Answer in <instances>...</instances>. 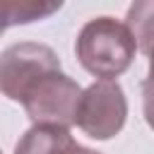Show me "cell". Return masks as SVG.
<instances>
[{
    "label": "cell",
    "mask_w": 154,
    "mask_h": 154,
    "mask_svg": "<svg viewBox=\"0 0 154 154\" xmlns=\"http://www.w3.org/2000/svg\"><path fill=\"white\" fill-rule=\"evenodd\" d=\"M55 70H60V60L53 48L34 41L12 43L0 55V89L10 101L22 103L31 87Z\"/></svg>",
    "instance_id": "3"
},
{
    "label": "cell",
    "mask_w": 154,
    "mask_h": 154,
    "mask_svg": "<svg viewBox=\"0 0 154 154\" xmlns=\"http://www.w3.org/2000/svg\"><path fill=\"white\" fill-rule=\"evenodd\" d=\"M72 144L75 140L67 128L34 125L19 137L14 154H65Z\"/></svg>",
    "instance_id": "5"
},
{
    "label": "cell",
    "mask_w": 154,
    "mask_h": 154,
    "mask_svg": "<svg viewBox=\"0 0 154 154\" xmlns=\"http://www.w3.org/2000/svg\"><path fill=\"white\" fill-rule=\"evenodd\" d=\"M128 118V101L116 79H96L89 84L79 101L77 128L91 140H111L118 135Z\"/></svg>",
    "instance_id": "4"
},
{
    "label": "cell",
    "mask_w": 154,
    "mask_h": 154,
    "mask_svg": "<svg viewBox=\"0 0 154 154\" xmlns=\"http://www.w3.org/2000/svg\"><path fill=\"white\" fill-rule=\"evenodd\" d=\"M137 41L125 22L116 17L89 19L75 41L79 65L99 79H116L135 60Z\"/></svg>",
    "instance_id": "1"
},
{
    "label": "cell",
    "mask_w": 154,
    "mask_h": 154,
    "mask_svg": "<svg viewBox=\"0 0 154 154\" xmlns=\"http://www.w3.org/2000/svg\"><path fill=\"white\" fill-rule=\"evenodd\" d=\"M65 154H101V152H94V149H89V147H82V144H77V142H75V144H72V147H70Z\"/></svg>",
    "instance_id": "9"
},
{
    "label": "cell",
    "mask_w": 154,
    "mask_h": 154,
    "mask_svg": "<svg viewBox=\"0 0 154 154\" xmlns=\"http://www.w3.org/2000/svg\"><path fill=\"white\" fill-rule=\"evenodd\" d=\"M149 70H154V53L149 55Z\"/></svg>",
    "instance_id": "10"
},
{
    "label": "cell",
    "mask_w": 154,
    "mask_h": 154,
    "mask_svg": "<svg viewBox=\"0 0 154 154\" xmlns=\"http://www.w3.org/2000/svg\"><path fill=\"white\" fill-rule=\"evenodd\" d=\"M55 10H60V2H10V0H5L0 5L5 26L26 24V22H34V19L53 14Z\"/></svg>",
    "instance_id": "7"
},
{
    "label": "cell",
    "mask_w": 154,
    "mask_h": 154,
    "mask_svg": "<svg viewBox=\"0 0 154 154\" xmlns=\"http://www.w3.org/2000/svg\"><path fill=\"white\" fill-rule=\"evenodd\" d=\"M142 108L147 125L154 130V70H149L147 79L142 82Z\"/></svg>",
    "instance_id": "8"
},
{
    "label": "cell",
    "mask_w": 154,
    "mask_h": 154,
    "mask_svg": "<svg viewBox=\"0 0 154 154\" xmlns=\"http://www.w3.org/2000/svg\"><path fill=\"white\" fill-rule=\"evenodd\" d=\"M128 29L132 31L137 48L147 55L154 53V0H144V2H132L128 7V17H125Z\"/></svg>",
    "instance_id": "6"
},
{
    "label": "cell",
    "mask_w": 154,
    "mask_h": 154,
    "mask_svg": "<svg viewBox=\"0 0 154 154\" xmlns=\"http://www.w3.org/2000/svg\"><path fill=\"white\" fill-rule=\"evenodd\" d=\"M82 94H84V89L72 77L55 70V72L41 77L31 87V91L24 96L22 106H24L26 116L34 120V125L70 128V125H77Z\"/></svg>",
    "instance_id": "2"
}]
</instances>
